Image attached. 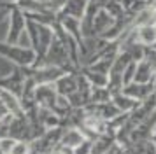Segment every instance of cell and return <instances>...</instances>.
<instances>
[{
	"label": "cell",
	"mask_w": 156,
	"mask_h": 154,
	"mask_svg": "<svg viewBox=\"0 0 156 154\" xmlns=\"http://www.w3.org/2000/svg\"><path fill=\"white\" fill-rule=\"evenodd\" d=\"M58 100V93L55 84H39L35 88V93H34V102L39 107H44V109H55Z\"/></svg>",
	"instance_id": "1"
},
{
	"label": "cell",
	"mask_w": 156,
	"mask_h": 154,
	"mask_svg": "<svg viewBox=\"0 0 156 154\" xmlns=\"http://www.w3.org/2000/svg\"><path fill=\"white\" fill-rule=\"evenodd\" d=\"M154 89H156V84L154 82H147V84H140V82H132L123 88V93L128 95L130 98H133L137 102H144L147 100L149 96L154 95Z\"/></svg>",
	"instance_id": "2"
},
{
	"label": "cell",
	"mask_w": 156,
	"mask_h": 154,
	"mask_svg": "<svg viewBox=\"0 0 156 154\" xmlns=\"http://www.w3.org/2000/svg\"><path fill=\"white\" fill-rule=\"evenodd\" d=\"M77 86H79V79L74 75V74H63V75L55 82L56 93L60 96H65V98L72 96V95L77 91Z\"/></svg>",
	"instance_id": "3"
},
{
	"label": "cell",
	"mask_w": 156,
	"mask_h": 154,
	"mask_svg": "<svg viewBox=\"0 0 156 154\" xmlns=\"http://www.w3.org/2000/svg\"><path fill=\"white\" fill-rule=\"evenodd\" d=\"M84 138H86L84 133L81 131L79 128L70 126V128H65L63 130V135H62V140H60V145L67 147V149H74V147H77Z\"/></svg>",
	"instance_id": "4"
},
{
	"label": "cell",
	"mask_w": 156,
	"mask_h": 154,
	"mask_svg": "<svg viewBox=\"0 0 156 154\" xmlns=\"http://www.w3.org/2000/svg\"><path fill=\"white\" fill-rule=\"evenodd\" d=\"M112 103L116 105L123 114H130V112L135 110V107L139 105V102L133 100V98H130L128 95H125V93L121 91V93H118V95L112 96Z\"/></svg>",
	"instance_id": "5"
},
{
	"label": "cell",
	"mask_w": 156,
	"mask_h": 154,
	"mask_svg": "<svg viewBox=\"0 0 156 154\" xmlns=\"http://www.w3.org/2000/svg\"><path fill=\"white\" fill-rule=\"evenodd\" d=\"M9 154H32V142L28 140H16L12 151Z\"/></svg>",
	"instance_id": "6"
},
{
	"label": "cell",
	"mask_w": 156,
	"mask_h": 154,
	"mask_svg": "<svg viewBox=\"0 0 156 154\" xmlns=\"http://www.w3.org/2000/svg\"><path fill=\"white\" fill-rule=\"evenodd\" d=\"M93 151V138H84L77 147L72 149V154H91Z\"/></svg>",
	"instance_id": "7"
},
{
	"label": "cell",
	"mask_w": 156,
	"mask_h": 154,
	"mask_svg": "<svg viewBox=\"0 0 156 154\" xmlns=\"http://www.w3.org/2000/svg\"><path fill=\"white\" fill-rule=\"evenodd\" d=\"M16 144V138H11V137H2L0 138V152L2 154H9L12 151V147Z\"/></svg>",
	"instance_id": "8"
},
{
	"label": "cell",
	"mask_w": 156,
	"mask_h": 154,
	"mask_svg": "<svg viewBox=\"0 0 156 154\" xmlns=\"http://www.w3.org/2000/svg\"><path fill=\"white\" fill-rule=\"evenodd\" d=\"M12 2H16V4H18V2H20V0H11V4H12Z\"/></svg>",
	"instance_id": "9"
},
{
	"label": "cell",
	"mask_w": 156,
	"mask_h": 154,
	"mask_svg": "<svg viewBox=\"0 0 156 154\" xmlns=\"http://www.w3.org/2000/svg\"><path fill=\"white\" fill-rule=\"evenodd\" d=\"M151 2H156V0H151Z\"/></svg>",
	"instance_id": "10"
}]
</instances>
